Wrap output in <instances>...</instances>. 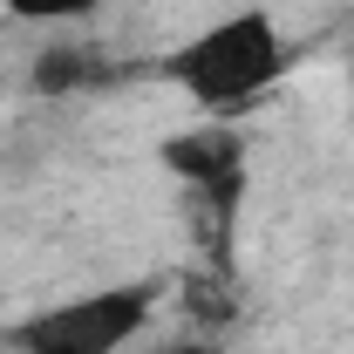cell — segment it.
<instances>
[{
    "label": "cell",
    "mask_w": 354,
    "mask_h": 354,
    "mask_svg": "<svg viewBox=\"0 0 354 354\" xmlns=\"http://www.w3.org/2000/svg\"><path fill=\"white\" fill-rule=\"evenodd\" d=\"M95 7H102V0H7V14L28 21V28H75Z\"/></svg>",
    "instance_id": "obj_5"
},
{
    "label": "cell",
    "mask_w": 354,
    "mask_h": 354,
    "mask_svg": "<svg viewBox=\"0 0 354 354\" xmlns=\"http://www.w3.org/2000/svg\"><path fill=\"white\" fill-rule=\"evenodd\" d=\"M164 354H218L212 341H177V348H164Z\"/></svg>",
    "instance_id": "obj_6"
},
{
    "label": "cell",
    "mask_w": 354,
    "mask_h": 354,
    "mask_svg": "<svg viewBox=\"0 0 354 354\" xmlns=\"http://www.w3.org/2000/svg\"><path fill=\"white\" fill-rule=\"evenodd\" d=\"M157 157H164V171L184 184L191 212L212 225V232H205L212 266L232 272L225 239H232V225H239V198H245V136H239V123H198V130L171 136Z\"/></svg>",
    "instance_id": "obj_3"
},
{
    "label": "cell",
    "mask_w": 354,
    "mask_h": 354,
    "mask_svg": "<svg viewBox=\"0 0 354 354\" xmlns=\"http://www.w3.org/2000/svg\"><path fill=\"white\" fill-rule=\"evenodd\" d=\"M88 82H102V55L95 48H75V41L41 48V62H35V88L41 95H68V88H88Z\"/></svg>",
    "instance_id": "obj_4"
},
{
    "label": "cell",
    "mask_w": 354,
    "mask_h": 354,
    "mask_svg": "<svg viewBox=\"0 0 354 354\" xmlns=\"http://www.w3.org/2000/svg\"><path fill=\"white\" fill-rule=\"evenodd\" d=\"M164 300L157 279H123V286H95L75 300H55V307L14 320L7 348L14 354H123L150 327V313Z\"/></svg>",
    "instance_id": "obj_2"
},
{
    "label": "cell",
    "mask_w": 354,
    "mask_h": 354,
    "mask_svg": "<svg viewBox=\"0 0 354 354\" xmlns=\"http://www.w3.org/2000/svg\"><path fill=\"white\" fill-rule=\"evenodd\" d=\"M293 68V48L279 35V21L266 7H239L218 14L212 28H198L191 41H177L164 55V82L198 102L205 116H239L245 102H259L266 88Z\"/></svg>",
    "instance_id": "obj_1"
}]
</instances>
